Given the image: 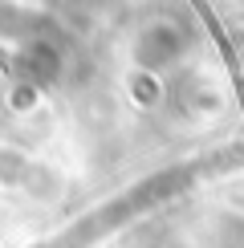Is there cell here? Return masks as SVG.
<instances>
[{"mask_svg":"<svg viewBox=\"0 0 244 248\" xmlns=\"http://www.w3.org/2000/svg\"><path fill=\"white\" fill-rule=\"evenodd\" d=\"M183 49H187V33H183L179 25H171V20H155V25H147L135 41V57L138 65L147 69H163L171 65Z\"/></svg>","mask_w":244,"mask_h":248,"instance_id":"obj_1","label":"cell"},{"mask_svg":"<svg viewBox=\"0 0 244 248\" xmlns=\"http://www.w3.org/2000/svg\"><path fill=\"white\" fill-rule=\"evenodd\" d=\"M16 74L25 78L29 86H49V81H57V74H61V53L49 41H29L16 53Z\"/></svg>","mask_w":244,"mask_h":248,"instance_id":"obj_2","label":"cell"},{"mask_svg":"<svg viewBox=\"0 0 244 248\" xmlns=\"http://www.w3.org/2000/svg\"><path fill=\"white\" fill-rule=\"evenodd\" d=\"M212 248H244V220L240 216H228L212 228Z\"/></svg>","mask_w":244,"mask_h":248,"instance_id":"obj_3","label":"cell"}]
</instances>
